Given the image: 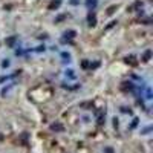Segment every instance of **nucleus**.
<instances>
[{
	"label": "nucleus",
	"mask_w": 153,
	"mask_h": 153,
	"mask_svg": "<svg viewBox=\"0 0 153 153\" xmlns=\"http://www.w3.org/2000/svg\"><path fill=\"white\" fill-rule=\"evenodd\" d=\"M65 37H66V38H74V37H75V32H74V31H69V32L65 34Z\"/></svg>",
	"instance_id": "423d86ee"
},
{
	"label": "nucleus",
	"mask_w": 153,
	"mask_h": 153,
	"mask_svg": "<svg viewBox=\"0 0 153 153\" xmlns=\"http://www.w3.org/2000/svg\"><path fill=\"white\" fill-rule=\"evenodd\" d=\"M115 25H117V22H112V23H110V25H107V29H110V28H112V26H115Z\"/></svg>",
	"instance_id": "f8f14e48"
},
{
	"label": "nucleus",
	"mask_w": 153,
	"mask_h": 153,
	"mask_svg": "<svg viewBox=\"0 0 153 153\" xmlns=\"http://www.w3.org/2000/svg\"><path fill=\"white\" fill-rule=\"evenodd\" d=\"M87 22H89V25H91V26H95V25H97V19H95V16L91 14V16H89V19H87Z\"/></svg>",
	"instance_id": "7ed1b4c3"
},
{
	"label": "nucleus",
	"mask_w": 153,
	"mask_h": 153,
	"mask_svg": "<svg viewBox=\"0 0 153 153\" xmlns=\"http://www.w3.org/2000/svg\"><path fill=\"white\" fill-rule=\"evenodd\" d=\"M86 5L91 8V6H95L97 5V0H86Z\"/></svg>",
	"instance_id": "39448f33"
},
{
	"label": "nucleus",
	"mask_w": 153,
	"mask_h": 153,
	"mask_svg": "<svg viewBox=\"0 0 153 153\" xmlns=\"http://www.w3.org/2000/svg\"><path fill=\"white\" fill-rule=\"evenodd\" d=\"M106 153H113V149H110V147H107V149H106Z\"/></svg>",
	"instance_id": "ddd939ff"
},
{
	"label": "nucleus",
	"mask_w": 153,
	"mask_h": 153,
	"mask_svg": "<svg viewBox=\"0 0 153 153\" xmlns=\"http://www.w3.org/2000/svg\"><path fill=\"white\" fill-rule=\"evenodd\" d=\"M126 63H130V66H135V65H136V58H135L133 55L126 57Z\"/></svg>",
	"instance_id": "f03ea898"
},
{
	"label": "nucleus",
	"mask_w": 153,
	"mask_h": 153,
	"mask_svg": "<svg viewBox=\"0 0 153 153\" xmlns=\"http://www.w3.org/2000/svg\"><path fill=\"white\" fill-rule=\"evenodd\" d=\"M2 66H3V68H8V66H9V60H5Z\"/></svg>",
	"instance_id": "9b49d317"
},
{
	"label": "nucleus",
	"mask_w": 153,
	"mask_h": 153,
	"mask_svg": "<svg viewBox=\"0 0 153 153\" xmlns=\"http://www.w3.org/2000/svg\"><path fill=\"white\" fill-rule=\"evenodd\" d=\"M136 124H138V120H136V118H135V120H133V123H132V126H130V127H132V129H135V127H136Z\"/></svg>",
	"instance_id": "9d476101"
},
{
	"label": "nucleus",
	"mask_w": 153,
	"mask_h": 153,
	"mask_svg": "<svg viewBox=\"0 0 153 153\" xmlns=\"http://www.w3.org/2000/svg\"><path fill=\"white\" fill-rule=\"evenodd\" d=\"M51 129H52V130H57V132H63V130H65V129L61 127V124H52V126H51Z\"/></svg>",
	"instance_id": "20e7f679"
},
{
	"label": "nucleus",
	"mask_w": 153,
	"mask_h": 153,
	"mask_svg": "<svg viewBox=\"0 0 153 153\" xmlns=\"http://www.w3.org/2000/svg\"><path fill=\"white\" fill-rule=\"evenodd\" d=\"M14 40H16L14 37H9V38H8V45H12V43H14Z\"/></svg>",
	"instance_id": "1a4fd4ad"
},
{
	"label": "nucleus",
	"mask_w": 153,
	"mask_h": 153,
	"mask_svg": "<svg viewBox=\"0 0 153 153\" xmlns=\"http://www.w3.org/2000/svg\"><path fill=\"white\" fill-rule=\"evenodd\" d=\"M60 0H52V2H51V5H49V9H57L58 6H60Z\"/></svg>",
	"instance_id": "f257e3e1"
},
{
	"label": "nucleus",
	"mask_w": 153,
	"mask_h": 153,
	"mask_svg": "<svg viewBox=\"0 0 153 153\" xmlns=\"http://www.w3.org/2000/svg\"><path fill=\"white\" fill-rule=\"evenodd\" d=\"M115 9H117V6H110V8H109V9H107V14H109V16H110V14H112V12H113V11H115Z\"/></svg>",
	"instance_id": "0eeeda50"
},
{
	"label": "nucleus",
	"mask_w": 153,
	"mask_h": 153,
	"mask_svg": "<svg viewBox=\"0 0 153 153\" xmlns=\"http://www.w3.org/2000/svg\"><path fill=\"white\" fill-rule=\"evenodd\" d=\"M150 55H152V52H150V51H147V52H146V55H144V60L147 61V60L150 58Z\"/></svg>",
	"instance_id": "6e6552de"
}]
</instances>
